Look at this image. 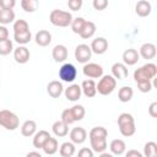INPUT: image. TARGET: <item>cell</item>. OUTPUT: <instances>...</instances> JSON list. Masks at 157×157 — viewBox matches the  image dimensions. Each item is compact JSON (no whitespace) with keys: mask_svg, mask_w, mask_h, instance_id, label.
I'll use <instances>...</instances> for the list:
<instances>
[{"mask_svg":"<svg viewBox=\"0 0 157 157\" xmlns=\"http://www.w3.org/2000/svg\"><path fill=\"white\" fill-rule=\"evenodd\" d=\"M107 137H108V130L104 126H94L90 130L88 139H90L91 148L94 153L99 155L107 150L108 147Z\"/></svg>","mask_w":157,"mask_h":157,"instance_id":"obj_1","label":"cell"},{"mask_svg":"<svg viewBox=\"0 0 157 157\" xmlns=\"http://www.w3.org/2000/svg\"><path fill=\"white\" fill-rule=\"evenodd\" d=\"M118 128L123 136H125V137L132 136L136 131L134 117L130 113H121L118 117Z\"/></svg>","mask_w":157,"mask_h":157,"instance_id":"obj_2","label":"cell"},{"mask_svg":"<svg viewBox=\"0 0 157 157\" xmlns=\"http://www.w3.org/2000/svg\"><path fill=\"white\" fill-rule=\"evenodd\" d=\"M157 75V65L153 63H146L145 65L140 66L134 71V80L135 82L141 81H151Z\"/></svg>","mask_w":157,"mask_h":157,"instance_id":"obj_3","label":"cell"},{"mask_svg":"<svg viewBox=\"0 0 157 157\" xmlns=\"http://www.w3.org/2000/svg\"><path fill=\"white\" fill-rule=\"evenodd\" d=\"M72 15L69 11L55 9L49 13V21L55 27H69L72 21Z\"/></svg>","mask_w":157,"mask_h":157,"instance_id":"obj_4","label":"cell"},{"mask_svg":"<svg viewBox=\"0 0 157 157\" xmlns=\"http://www.w3.org/2000/svg\"><path fill=\"white\" fill-rule=\"evenodd\" d=\"M117 87V80L112 75H102L99 77L98 83H96L97 93L102 96H109L110 93L114 92Z\"/></svg>","mask_w":157,"mask_h":157,"instance_id":"obj_5","label":"cell"},{"mask_svg":"<svg viewBox=\"0 0 157 157\" xmlns=\"http://www.w3.org/2000/svg\"><path fill=\"white\" fill-rule=\"evenodd\" d=\"M20 125V119L17 114L9 109H2L0 110V126H2L6 130L13 131L18 128Z\"/></svg>","mask_w":157,"mask_h":157,"instance_id":"obj_6","label":"cell"},{"mask_svg":"<svg viewBox=\"0 0 157 157\" xmlns=\"http://www.w3.org/2000/svg\"><path fill=\"white\" fill-rule=\"evenodd\" d=\"M77 76V69L75 67L74 64L65 63L60 66L59 69V78L64 82H74V80Z\"/></svg>","mask_w":157,"mask_h":157,"instance_id":"obj_7","label":"cell"},{"mask_svg":"<svg viewBox=\"0 0 157 157\" xmlns=\"http://www.w3.org/2000/svg\"><path fill=\"white\" fill-rule=\"evenodd\" d=\"M75 59L77 63H81V64H86L90 61L91 56H92V50L90 48L88 44H78L76 48H75Z\"/></svg>","mask_w":157,"mask_h":157,"instance_id":"obj_8","label":"cell"},{"mask_svg":"<svg viewBox=\"0 0 157 157\" xmlns=\"http://www.w3.org/2000/svg\"><path fill=\"white\" fill-rule=\"evenodd\" d=\"M82 72L88 78H99L103 75V67L97 63H86L82 67Z\"/></svg>","mask_w":157,"mask_h":157,"instance_id":"obj_9","label":"cell"},{"mask_svg":"<svg viewBox=\"0 0 157 157\" xmlns=\"http://www.w3.org/2000/svg\"><path fill=\"white\" fill-rule=\"evenodd\" d=\"M69 137H70V141L74 142L75 145H81L87 139V131L82 126L72 128L69 132Z\"/></svg>","mask_w":157,"mask_h":157,"instance_id":"obj_10","label":"cell"},{"mask_svg":"<svg viewBox=\"0 0 157 157\" xmlns=\"http://www.w3.org/2000/svg\"><path fill=\"white\" fill-rule=\"evenodd\" d=\"M90 48H91L92 53H94L97 55L104 54L108 50V40L104 37H97L91 42Z\"/></svg>","mask_w":157,"mask_h":157,"instance_id":"obj_11","label":"cell"},{"mask_svg":"<svg viewBox=\"0 0 157 157\" xmlns=\"http://www.w3.org/2000/svg\"><path fill=\"white\" fill-rule=\"evenodd\" d=\"M31 53L26 45H18L13 49V59L17 64H26L29 60Z\"/></svg>","mask_w":157,"mask_h":157,"instance_id":"obj_12","label":"cell"},{"mask_svg":"<svg viewBox=\"0 0 157 157\" xmlns=\"http://www.w3.org/2000/svg\"><path fill=\"white\" fill-rule=\"evenodd\" d=\"M110 70H112V76L115 80H125L129 76L128 66L124 63H114Z\"/></svg>","mask_w":157,"mask_h":157,"instance_id":"obj_13","label":"cell"},{"mask_svg":"<svg viewBox=\"0 0 157 157\" xmlns=\"http://www.w3.org/2000/svg\"><path fill=\"white\" fill-rule=\"evenodd\" d=\"M64 94H65V98L70 102H76L81 98V94H82V91H81V86L77 85V83H72L67 88L64 90Z\"/></svg>","mask_w":157,"mask_h":157,"instance_id":"obj_14","label":"cell"},{"mask_svg":"<svg viewBox=\"0 0 157 157\" xmlns=\"http://www.w3.org/2000/svg\"><path fill=\"white\" fill-rule=\"evenodd\" d=\"M52 56L55 63H64L69 56L67 48L64 44H56L52 50Z\"/></svg>","mask_w":157,"mask_h":157,"instance_id":"obj_15","label":"cell"},{"mask_svg":"<svg viewBox=\"0 0 157 157\" xmlns=\"http://www.w3.org/2000/svg\"><path fill=\"white\" fill-rule=\"evenodd\" d=\"M80 86H81L82 93H83L87 98H93V97L97 94V88H96V82H94V80H92V78L83 80Z\"/></svg>","mask_w":157,"mask_h":157,"instance_id":"obj_16","label":"cell"},{"mask_svg":"<svg viewBox=\"0 0 157 157\" xmlns=\"http://www.w3.org/2000/svg\"><path fill=\"white\" fill-rule=\"evenodd\" d=\"M139 55L142 59L151 60L156 56V45L153 43H144L139 49Z\"/></svg>","mask_w":157,"mask_h":157,"instance_id":"obj_17","label":"cell"},{"mask_svg":"<svg viewBox=\"0 0 157 157\" xmlns=\"http://www.w3.org/2000/svg\"><path fill=\"white\" fill-rule=\"evenodd\" d=\"M139 60H140V55H139V52L136 49L129 48V49L124 50V53H123V63L126 66H132Z\"/></svg>","mask_w":157,"mask_h":157,"instance_id":"obj_18","label":"cell"},{"mask_svg":"<svg viewBox=\"0 0 157 157\" xmlns=\"http://www.w3.org/2000/svg\"><path fill=\"white\" fill-rule=\"evenodd\" d=\"M152 11V5L147 0H139L135 5V12L139 17H147Z\"/></svg>","mask_w":157,"mask_h":157,"instance_id":"obj_19","label":"cell"},{"mask_svg":"<svg viewBox=\"0 0 157 157\" xmlns=\"http://www.w3.org/2000/svg\"><path fill=\"white\" fill-rule=\"evenodd\" d=\"M34 42L39 47H47L52 43V33L47 29H39L34 36Z\"/></svg>","mask_w":157,"mask_h":157,"instance_id":"obj_20","label":"cell"},{"mask_svg":"<svg viewBox=\"0 0 157 157\" xmlns=\"http://www.w3.org/2000/svg\"><path fill=\"white\" fill-rule=\"evenodd\" d=\"M63 92H64L63 83H61L60 81H58V80L50 81V82L47 85V93H48L52 98H59Z\"/></svg>","mask_w":157,"mask_h":157,"instance_id":"obj_21","label":"cell"},{"mask_svg":"<svg viewBox=\"0 0 157 157\" xmlns=\"http://www.w3.org/2000/svg\"><path fill=\"white\" fill-rule=\"evenodd\" d=\"M109 150H110V153L112 155H114V156H121L125 152V150H126V144L121 139H114L109 144Z\"/></svg>","mask_w":157,"mask_h":157,"instance_id":"obj_22","label":"cell"},{"mask_svg":"<svg viewBox=\"0 0 157 157\" xmlns=\"http://www.w3.org/2000/svg\"><path fill=\"white\" fill-rule=\"evenodd\" d=\"M52 131L56 137H64V136H66L69 134V125L65 124L61 119L56 120L52 125Z\"/></svg>","mask_w":157,"mask_h":157,"instance_id":"obj_23","label":"cell"},{"mask_svg":"<svg viewBox=\"0 0 157 157\" xmlns=\"http://www.w3.org/2000/svg\"><path fill=\"white\" fill-rule=\"evenodd\" d=\"M49 137H50V134H49L47 130H39V131H36V134L33 135V141H32L34 148H38V150L42 148L43 145H44V142H45Z\"/></svg>","mask_w":157,"mask_h":157,"instance_id":"obj_24","label":"cell"},{"mask_svg":"<svg viewBox=\"0 0 157 157\" xmlns=\"http://www.w3.org/2000/svg\"><path fill=\"white\" fill-rule=\"evenodd\" d=\"M36 131H37V123H36L34 120H32V119L26 120V121L21 125V134H22V136H25V137H31V136H33V135L36 134Z\"/></svg>","mask_w":157,"mask_h":157,"instance_id":"obj_25","label":"cell"},{"mask_svg":"<svg viewBox=\"0 0 157 157\" xmlns=\"http://www.w3.org/2000/svg\"><path fill=\"white\" fill-rule=\"evenodd\" d=\"M96 29L97 28H96L94 22L86 21L85 25H83V27H82V29H81V32H80V37L83 38V39H90V38H92L94 36Z\"/></svg>","mask_w":157,"mask_h":157,"instance_id":"obj_26","label":"cell"},{"mask_svg":"<svg viewBox=\"0 0 157 157\" xmlns=\"http://www.w3.org/2000/svg\"><path fill=\"white\" fill-rule=\"evenodd\" d=\"M42 150H43V152H44L45 155H54V153H56L58 150H59L58 140H56L55 137H52V136H50V137L44 142Z\"/></svg>","mask_w":157,"mask_h":157,"instance_id":"obj_27","label":"cell"},{"mask_svg":"<svg viewBox=\"0 0 157 157\" xmlns=\"http://www.w3.org/2000/svg\"><path fill=\"white\" fill-rule=\"evenodd\" d=\"M75 152H76V147L75 144L71 141H65L59 147V153L61 157H72Z\"/></svg>","mask_w":157,"mask_h":157,"instance_id":"obj_28","label":"cell"},{"mask_svg":"<svg viewBox=\"0 0 157 157\" xmlns=\"http://www.w3.org/2000/svg\"><path fill=\"white\" fill-rule=\"evenodd\" d=\"M132 96H134V90L130 86H123L118 91V99L120 102H123V103L130 102Z\"/></svg>","mask_w":157,"mask_h":157,"instance_id":"obj_29","label":"cell"},{"mask_svg":"<svg viewBox=\"0 0 157 157\" xmlns=\"http://www.w3.org/2000/svg\"><path fill=\"white\" fill-rule=\"evenodd\" d=\"M15 12L13 10H4V9H0V25H9V23H12L15 21Z\"/></svg>","mask_w":157,"mask_h":157,"instance_id":"obj_30","label":"cell"},{"mask_svg":"<svg viewBox=\"0 0 157 157\" xmlns=\"http://www.w3.org/2000/svg\"><path fill=\"white\" fill-rule=\"evenodd\" d=\"M13 40L18 45H26L32 40V33L31 31H26L22 33H13Z\"/></svg>","mask_w":157,"mask_h":157,"instance_id":"obj_31","label":"cell"},{"mask_svg":"<svg viewBox=\"0 0 157 157\" xmlns=\"http://www.w3.org/2000/svg\"><path fill=\"white\" fill-rule=\"evenodd\" d=\"M70 112H71V115H72L75 123L82 120V119L85 118V115H86L85 107L81 105V104H75V105H72V107L70 108Z\"/></svg>","mask_w":157,"mask_h":157,"instance_id":"obj_32","label":"cell"},{"mask_svg":"<svg viewBox=\"0 0 157 157\" xmlns=\"http://www.w3.org/2000/svg\"><path fill=\"white\" fill-rule=\"evenodd\" d=\"M39 6L38 0H21V7L26 12H34Z\"/></svg>","mask_w":157,"mask_h":157,"instance_id":"obj_33","label":"cell"},{"mask_svg":"<svg viewBox=\"0 0 157 157\" xmlns=\"http://www.w3.org/2000/svg\"><path fill=\"white\" fill-rule=\"evenodd\" d=\"M146 157H156L157 156V144L155 141H148L144 146V153Z\"/></svg>","mask_w":157,"mask_h":157,"instance_id":"obj_34","label":"cell"},{"mask_svg":"<svg viewBox=\"0 0 157 157\" xmlns=\"http://www.w3.org/2000/svg\"><path fill=\"white\" fill-rule=\"evenodd\" d=\"M11 52H13V42L11 39H5L0 42V55L5 56L9 55Z\"/></svg>","mask_w":157,"mask_h":157,"instance_id":"obj_35","label":"cell"},{"mask_svg":"<svg viewBox=\"0 0 157 157\" xmlns=\"http://www.w3.org/2000/svg\"><path fill=\"white\" fill-rule=\"evenodd\" d=\"M13 33H22V32H26V31H29V25L26 20H16L13 21Z\"/></svg>","mask_w":157,"mask_h":157,"instance_id":"obj_36","label":"cell"},{"mask_svg":"<svg viewBox=\"0 0 157 157\" xmlns=\"http://www.w3.org/2000/svg\"><path fill=\"white\" fill-rule=\"evenodd\" d=\"M85 22H86V20H85L83 17H75V18H72L71 25H70L72 32L76 33V34H80V32H81V29H82Z\"/></svg>","mask_w":157,"mask_h":157,"instance_id":"obj_37","label":"cell"},{"mask_svg":"<svg viewBox=\"0 0 157 157\" xmlns=\"http://www.w3.org/2000/svg\"><path fill=\"white\" fill-rule=\"evenodd\" d=\"M60 119H61L65 124H67V125H71V124L75 123V120H74V118H72V115H71L70 108L64 109V110L61 112V118H60Z\"/></svg>","mask_w":157,"mask_h":157,"instance_id":"obj_38","label":"cell"},{"mask_svg":"<svg viewBox=\"0 0 157 157\" xmlns=\"http://www.w3.org/2000/svg\"><path fill=\"white\" fill-rule=\"evenodd\" d=\"M136 83H137V88H139V91L142 92V93H147V92H150V91L152 90V87H153V85H152L151 81H141V82H136Z\"/></svg>","mask_w":157,"mask_h":157,"instance_id":"obj_39","label":"cell"},{"mask_svg":"<svg viewBox=\"0 0 157 157\" xmlns=\"http://www.w3.org/2000/svg\"><path fill=\"white\" fill-rule=\"evenodd\" d=\"M82 5H83V0H67V7L71 11L81 10Z\"/></svg>","mask_w":157,"mask_h":157,"instance_id":"obj_40","label":"cell"},{"mask_svg":"<svg viewBox=\"0 0 157 157\" xmlns=\"http://www.w3.org/2000/svg\"><path fill=\"white\" fill-rule=\"evenodd\" d=\"M92 6L97 11H103L108 7V0H93Z\"/></svg>","mask_w":157,"mask_h":157,"instance_id":"obj_41","label":"cell"},{"mask_svg":"<svg viewBox=\"0 0 157 157\" xmlns=\"http://www.w3.org/2000/svg\"><path fill=\"white\" fill-rule=\"evenodd\" d=\"M15 5H16V0H0V9L13 10Z\"/></svg>","mask_w":157,"mask_h":157,"instance_id":"obj_42","label":"cell"},{"mask_svg":"<svg viewBox=\"0 0 157 157\" xmlns=\"http://www.w3.org/2000/svg\"><path fill=\"white\" fill-rule=\"evenodd\" d=\"M94 152L92 151L91 147H82L78 152H77V156L78 157H93Z\"/></svg>","mask_w":157,"mask_h":157,"instance_id":"obj_43","label":"cell"},{"mask_svg":"<svg viewBox=\"0 0 157 157\" xmlns=\"http://www.w3.org/2000/svg\"><path fill=\"white\" fill-rule=\"evenodd\" d=\"M148 114L152 118H157V102H152L148 105Z\"/></svg>","mask_w":157,"mask_h":157,"instance_id":"obj_44","label":"cell"},{"mask_svg":"<svg viewBox=\"0 0 157 157\" xmlns=\"http://www.w3.org/2000/svg\"><path fill=\"white\" fill-rule=\"evenodd\" d=\"M7 38H9V29L6 28V26L0 25V42L7 39Z\"/></svg>","mask_w":157,"mask_h":157,"instance_id":"obj_45","label":"cell"},{"mask_svg":"<svg viewBox=\"0 0 157 157\" xmlns=\"http://www.w3.org/2000/svg\"><path fill=\"white\" fill-rule=\"evenodd\" d=\"M125 155H126V157H142V153L139 152L137 150H129Z\"/></svg>","mask_w":157,"mask_h":157,"instance_id":"obj_46","label":"cell"},{"mask_svg":"<svg viewBox=\"0 0 157 157\" xmlns=\"http://www.w3.org/2000/svg\"><path fill=\"white\" fill-rule=\"evenodd\" d=\"M32 156H36V157H42V153L39 151H31L27 153V157H32Z\"/></svg>","mask_w":157,"mask_h":157,"instance_id":"obj_47","label":"cell"},{"mask_svg":"<svg viewBox=\"0 0 157 157\" xmlns=\"http://www.w3.org/2000/svg\"><path fill=\"white\" fill-rule=\"evenodd\" d=\"M99 155H101V157H112V153H107L105 151L102 152V153H99Z\"/></svg>","mask_w":157,"mask_h":157,"instance_id":"obj_48","label":"cell"}]
</instances>
